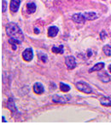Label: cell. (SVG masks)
<instances>
[{"instance_id": "obj_16", "label": "cell", "mask_w": 111, "mask_h": 125, "mask_svg": "<svg viewBox=\"0 0 111 125\" xmlns=\"http://www.w3.org/2000/svg\"><path fill=\"white\" fill-rule=\"evenodd\" d=\"M60 89L62 90V92L66 93V92H68L70 90V87H69V85H68V84H65L63 83H60Z\"/></svg>"}, {"instance_id": "obj_24", "label": "cell", "mask_w": 111, "mask_h": 125, "mask_svg": "<svg viewBox=\"0 0 111 125\" xmlns=\"http://www.w3.org/2000/svg\"><path fill=\"white\" fill-rule=\"evenodd\" d=\"M109 72H111V65H109Z\"/></svg>"}, {"instance_id": "obj_14", "label": "cell", "mask_w": 111, "mask_h": 125, "mask_svg": "<svg viewBox=\"0 0 111 125\" xmlns=\"http://www.w3.org/2000/svg\"><path fill=\"white\" fill-rule=\"evenodd\" d=\"M52 52L55 54H63V45H60V46H53L52 48Z\"/></svg>"}, {"instance_id": "obj_1", "label": "cell", "mask_w": 111, "mask_h": 125, "mask_svg": "<svg viewBox=\"0 0 111 125\" xmlns=\"http://www.w3.org/2000/svg\"><path fill=\"white\" fill-rule=\"evenodd\" d=\"M6 32H7V35L11 38L16 39L21 43H22V41H23V33H22V30L20 29L17 24L14 23V22L9 23L6 26Z\"/></svg>"}, {"instance_id": "obj_8", "label": "cell", "mask_w": 111, "mask_h": 125, "mask_svg": "<svg viewBox=\"0 0 111 125\" xmlns=\"http://www.w3.org/2000/svg\"><path fill=\"white\" fill-rule=\"evenodd\" d=\"M33 91H34L35 94H42V93H44L45 89H44V87L42 84L39 83H36L33 85Z\"/></svg>"}, {"instance_id": "obj_13", "label": "cell", "mask_w": 111, "mask_h": 125, "mask_svg": "<svg viewBox=\"0 0 111 125\" xmlns=\"http://www.w3.org/2000/svg\"><path fill=\"white\" fill-rule=\"evenodd\" d=\"M98 77L100 78L102 82H103V83H108V82H109V80H110V78H109V75H108L106 72H103V73L98 75Z\"/></svg>"}, {"instance_id": "obj_17", "label": "cell", "mask_w": 111, "mask_h": 125, "mask_svg": "<svg viewBox=\"0 0 111 125\" xmlns=\"http://www.w3.org/2000/svg\"><path fill=\"white\" fill-rule=\"evenodd\" d=\"M103 51L104 52V54H105L106 55L110 56L111 55V46L110 45H105V46L103 48Z\"/></svg>"}, {"instance_id": "obj_3", "label": "cell", "mask_w": 111, "mask_h": 125, "mask_svg": "<svg viewBox=\"0 0 111 125\" xmlns=\"http://www.w3.org/2000/svg\"><path fill=\"white\" fill-rule=\"evenodd\" d=\"M73 21H74V22H76V23H84L85 21H86V20H87V18H86V13H83V14H75L72 17Z\"/></svg>"}, {"instance_id": "obj_9", "label": "cell", "mask_w": 111, "mask_h": 125, "mask_svg": "<svg viewBox=\"0 0 111 125\" xmlns=\"http://www.w3.org/2000/svg\"><path fill=\"white\" fill-rule=\"evenodd\" d=\"M58 31L59 29L57 26H51V27H49V29H48V36H49L50 37H56V36L57 35V33H58Z\"/></svg>"}, {"instance_id": "obj_5", "label": "cell", "mask_w": 111, "mask_h": 125, "mask_svg": "<svg viewBox=\"0 0 111 125\" xmlns=\"http://www.w3.org/2000/svg\"><path fill=\"white\" fill-rule=\"evenodd\" d=\"M69 99H70L69 96H60L58 95V94H56V95L53 96L52 100L53 102H56V103L63 104V103H66L67 101H68Z\"/></svg>"}, {"instance_id": "obj_2", "label": "cell", "mask_w": 111, "mask_h": 125, "mask_svg": "<svg viewBox=\"0 0 111 125\" xmlns=\"http://www.w3.org/2000/svg\"><path fill=\"white\" fill-rule=\"evenodd\" d=\"M76 88H77L78 90H80L81 92H84L86 94H90V93L92 92V88H91V86H90L89 84H87L85 82H82V81L78 82L76 83Z\"/></svg>"}, {"instance_id": "obj_11", "label": "cell", "mask_w": 111, "mask_h": 125, "mask_svg": "<svg viewBox=\"0 0 111 125\" xmlns=\"http://www.w3.org/2000/svg\"><path fill=\"white\" fill-rule=\"evenodd\" d=\"M104 67V63L103 62H100V63H98V64H96L92 68H91L89 70V72H96V71H101L102 69Z\"/></svg>"}, {"instance_id": "obj_23", "label": "cell", "mask_w": 111, "mask_h": 125, "mask_svg": "<svg viewBox=\"0 0 111 125\" xmlns=\"http://www.w3.org/2000/svg\"><path fill=\"white\" fill-rule=\"evenodd\" d=\"M34 31H35V33H36V34H38V33L39 32V30L37 29V28H34Z\"/></svg>"}, {"instance_id": "obj_22", "label": "cell", "mask_w": 111, "mask_h": 125, "mask_svg": "<svg viewBox=\"0 0 111 125\" xmlns=\"http://www.w3.org/2000/svg\"><path fill=\"white\" fill-rule=\"evenodd\" d=\"M88 57H90L91 56V55H92V50H91V49H88Z\"/></svg>"}, {"instance_id": "obj_15", "label": "cell", "mask_w": 111, "mask_h": 125, "mask_svg": "<svg viewBox=\"0 0 111 125\" xmlns=\"http://www.w3.org/2000/svg\"><path fill=\"white\" fill-rule=\"evenodd\" d=\"M9 43L12 45V48H13L14 50H16V45L22 43L20 41H18V40H16V39L11 38V37H10V39H9Z\"/></svg>"}, {"instance_id": "obj_19", "label": "cell", "mask_w": 111, "mask_h": 125, "mask_svg": "<svg viewBox=\"0 0 111 125\" xmlns=\"http://www.w3.org/2000/svg\"><path fill=\"white\" fill-rule=\"evenodd\" d=\"M7 106H8L9 109H10L11 111H14V110H15V106H14V103H13V101H12L11 99L9 100L8 103H7Z\"/></svg>"}, {"instance_id": "obj_18", "label": "cell", "mask_w": 111, "mask_h": 125, "mask_svg": "<svg viewBox=\"0 0 111 125\" xmlns=\"http://www.w3.org/2000/svg\"><path fill=\"white\" fill-rule=\"evenodd\" d=\"M38 56H39V58L40 59V60H42V61H43V62H46V61H47V55H45V54L39 53V54H38Z\"/></svg>"}, {"instance_id": "obj_7", "label": "cell", "mask_w": 111, "mask_h": 125, "mask_svg": "<svg viewBox=\"0 0 111 125\" xmlns=\"http://www.w3.org/2000/svg\"><path fill=\"white\" fill-rule=\"evenodd\" d=\"M21 4V0H11L10 1V11L16 13L18 11Z\"/></svg>"}, {"instance_id": "obj_10", "label": "cell", "mask_w": 111, "mask_h": 125, "mask_svg": "<svg viewBox=\"0 0 111 125\" xmlns=\"http://www.w3.org/2000/svg\"><path fill=\"white\" fill-rule=\"evenodd\" d=\"M100 103L103 106H111V96H109V97H102L100 99Z\"/></svg>"}, {"instance_id": "obj_20", "label": "cell", "mask_w": 111, "mask_h": 125, "mask_svg": "<svg viewBox=\"0 0 111 125\" xmlns=\"http://www.w3.org/2000/svg\"><path fill=\"white\" fill-rule=\"evenodd\" d=\"M2 4H3L2 11L3 12H5V10H6V1H5V0H2Z\"/></svg>"}, {"instance_id": "obj_6", "label": "cell", "mask_w": 111, "mask_h": 125, "mask_svg": "<svg viewBox=\"0 0 111 125\" xmlns=\"http://www.w3.org/2000/svg\"><path fill=\"white\" fill-rule=\"evenodd\" d=\"M22 57L26 61H30L33 60V49L31 48H28V49H26L22 53Z\"/></svg>"}, {"instance_id": "obj_21", "label": "cell", "mask_w": 111, "mask_h": 125, "mask_svg": "<svg viewBox=\"0 0 111 125\" xmlns=\"http://www.w3.org/2000/svg\"><path fill=\"white\" fill-rule=\"evenodd\" d=\"M106 36V32L104 31H103L100 34V37H101V39L102 40H104V37Z\"/></svg>"}, {"instance_id": "obj_4", "label": "cell", "mask_w": 111, "mask_h": 125, "mask_svg": "<svg viewBox=\"0 0 111 125\" xmlns=\"http://www.w3.org/2000/svg\"><path fill=\"white\" fill-rule=\"evenodd\" d=\"M65 64L69 70H72L76 67V61L74 56H68L65 58Z\"/></svg>"}, {"instance_id": "obj_12", "label": "cell", "mask_w": 111, "mask_h": 125, "mask_svg": "<svg viewBox=\"0 0 111 125\" xmlns=\"http://www.w3.org/2000/svg\"><path fill=\"white\" fill-rule=\"evenodd\" d=\"M27 10L29 14H32L33 12H35L36 10L35 4H33V3H28V4H27Z\"/></svg>"}, {"instance_id": "obj_25", "label": "cell", "mask_w": 111, "mask_h": 125, "mask_svg": "<svg viewBox=\"0 0 111 125\" xmlns=\"http://www.w3.org/2000/svg\"><path fill=\"white\" fill-rule=\"evenodd\" d=\"M2 120H3V122H4H4H6V120L4 119V117H2Z\"/></svg>"}]
</instances>
